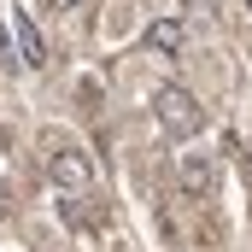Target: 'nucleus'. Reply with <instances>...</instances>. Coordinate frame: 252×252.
Returning a JSON list of instances; mask_svg holds the SVG:
<instances>
[{
    "instance_id": "nucleus-1",
    "label": "nucleus",
    "mask_w": 252,
    "mask_h": 252,
    "mask_svg": "<svg viewBox=\"0 0 252 252\" xmlns=\"http://www.w3.org/2000/svg\"><path fill=\"white\" fill-rule=\"evenodd\" d=\"M153 112H158V129H164L170 141H193V135H199V124H205L199 100H193L188 88H176V82H164V88L153 94Z\"/></svg>"
},
{
    "instance_id": "nucleus-2",
    "label": "nucleus",
    "mask_w": 252,
    "mask_h": 252,
    "mask_svg": "<svg viewBox=\"0 0 252 252\" xmlns=\"http://www.w3.org/2000/svg\"><path fill=\"white\" fill-rule=\"evenodd\" d=\"M47 176H53V188L82 193L94 182V164H88V153H76V147H53V153H47Z\"/></svg>"
},
{
    "instance_id": "nucleus-3",
    "label": "nucleus",
    "mask_w": 252,
    "mask_h": 252,
    "mask_svg": "<svg viewBox=\"0 0 252 252\" xmlns=\"http://www.w3.org/2000/svg\"><path fill=\"white\" fill-rule=\"evenodd\" d=\"M12 41H18V59H24V70H47V47H41V35H35V24L18 12L12 18Z\"/></svg>"
},
{
    "instance_id": "nucleus-4",
    "label": "nucleus",
    "mask_w": 252,
    "mask_h": 252,
    "mask_svg": "<svg viewBox=\"0 0 252 252\" xmlns=\"http://www.w3.org/2000/svg\"><path fill=\"white\" fill-rule=\"evenodd\" d=\"M147 47L153 53H176L182 47V18H153L147 24Z\"/></svg>"
},
{
    "instance_id": "nucleus-5",
    "label": "nucleus",
    "mask_w": 252,
    "mask_h": 252,
    "mask_svg": "<svg viewBox=\"0 0 252 252\" xmlns=\"http://www.w3.org/2000/svg\"><path fill=\"white\" fill-rule=\"evenodd\" d=\"M211 176H217V170H211L205 153H188V158H182V188L188 193H211Z\"/></svg>"
},
{
    "instance_id": "nucleus-6",
    "label": "nucleus",
    "mask_w": 252,
    "mask_h": 252,
    "mask_svg": "<svg viewBox=\"0 0 252 252\" xmlns=\"http://www.w3.org/2000/svg\"><path fill=\"white\" fill-rule=\"evenodd\" d=\"M53 6H76V0H53Z\"/></svg>"
},
{
    "instance_id": "nucleus-7",
    "label": "nucleus",
    "mask_w": 252,
    "mask_h": 252,
    "mask_svg": "<svg viewBox=\"0 0 252 252\" xmlns=\"http://www.w3.org/2000/svg\"><path fill=\"white\" fill-rule=\"evenodd\" d=\"M247 12H252V0H247Z\"/></svg>"
}]
</instances>
